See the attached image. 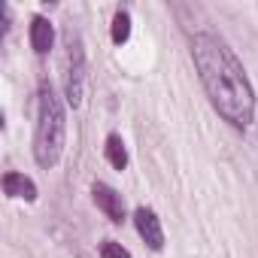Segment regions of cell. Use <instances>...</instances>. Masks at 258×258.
Masks as SVG:
<instances>
[{"label": "cell", "mask_w": 258, "mask_h": 258, "mask_svg": "<svg viewBox=\"0 0 258 258\" xmlns=\"http://www.w3.org/2000/svg\"><path fill=\"white\" fill-rule=\"evenodd\" d=\"M100 258H131V252L115 240H103L100 243Z\"/></svg>", "instance_id": "30bf717a"}, {"label": "cell", "mask_w": 258, "mask_h": 258, "mask_svg": "<svg viewBox=\"0 0 258 258\" xmlns=\"http://www.w3.org/2000/svg\"><path fill=\"white\" fill-rule=\"evenodd\" d=\"M103 152H106V161H109L115 170H124V167H127V149H124V143H121L118 134H109V137H106Z\"/></svg>", "instance_id": "ba28073f"}, {"label": "cell", "mask_w": 258, "mask_h": 258, "mask_svg": "<svg viewBox=\"0 0 258 258\" xmlns=\"http://www.w3.org/2000/svg\"><path fill=\"white\" fill-rule=\"evenodd\" d=\"M127 37H131V16L115 13V19H112V43L121 46V43H127Z\"/></svg>", "instance_id": "9c48e42d"}, {"label": "cell", "mask_w": 258, "mask_h": 258, "mask_svg": "<svg viewBox=\"0 0 258 258\" xmlns=\"http://www.w3.org/2000/svg\"><path fill=\"white\" fill-rule=\"evenodd\" d=\"M52 43H55V28H52V22L43 19V16H34V22H31V46H34V52H37V55H46V52L52 49Z\"/></svg>", "instance_id": "8992f818"}, {"label": "cell", "mask_w": 258, "mask_h": 258, "mask_svg": "<svg viewBox=\"0 0 258 258\" xmlns=\"http://www.w3.org/2000/svg\"><path fill=\"white\" fill-rule=\"evenodd\" d=\"M4 191L19 201H37V185L25 173H4Z\"/></svg>", "instance_id": "52a82bcc"}, {"label": "cell", "mask_w": 258, "mask_h": 258, "mask_svg": "<svg viewBox=\"0 0 258 258\" xmlns=\"http://www.w3.org/2000/svg\"><path fill=\"white\" fill-rule=\"evenodd\" d=\"M91 195H94V204L106 213V219H112V222H121L124 219V201H121V195L115 188H109L106 182H94L91 185Z\"/></svg>", "instance_id": "5b68a950"}, {"label": "cell", "mask_w": 258, "mask_h": 258, "mask_svg": "<svg viewBox=\"0 0 258 258\" xmlns=\"http://www.w3.org/2000/svg\"><path fill=\"white\" fill-rule=\"evenodd\" d=\"M64 91H67V103L79 106L82 94H85V52H82V40L79 37H67V73H64Z\"/></svg>", "instance_id": "3957f363"}, {"label": "cell", "mask_w": 258, "mask_h": 258, "mask_svg": "<svg viewBox=\"0 0 258 258\" xmlns=\"http://www.w3.org/2000/svg\"><path fill=\"white\" fill-rule=\"evenodd\" d=\"M64 140H67L64 103L55 94V88L49 82H43L40 85V118H37V134H34V158H37V164L52 170L61 161Z\"/></svg>", "instance_id": "7a4b0ae2"}, {"label": "cell", "mask_w": 258, "mask_h": 258, "mask_svg": "<svg viewBox=\"0 0 258 258\" xmlns=\"http://www.w3.org/2000/svg\"><path fill=\"white\" fill-rule=\"evenodd\" d=\"M134 225H137V234L146 240L149 249H155V252L164 249V231H161V222H158V216H155L149 207H140V210L134 213Z\"/></svg>", "instance_id": "277c9868"}, {"label": "cell", "mask_w": 258, "mask_h": 258, "mask_svg": "<svg viewBox=\"0 0 258 258\" xmlns=\"http://www.w3.org/2000/svg\"><path fill=\"white\" fill-rule=\"evenodd\" d=\"M191 58L198 67V76L207 88V97L213 109L231 121L234 127L252 124L255 115V91L252 82L237 61V55L213 34H195L191 37Z\"/></svg>", "instance_id": "6da1fadb"}]
</instances>
